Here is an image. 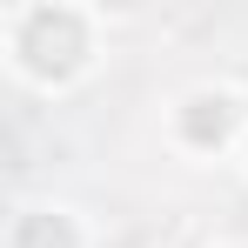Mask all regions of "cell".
<instances>
[{"mask_svg":"<svg viewBox=\"0 0 248 248\" xmlns=\"http://www.w3.org/2000/svg\"><path fill=\"white\" fill-rule=\"evenodd\" d=\"M0 61L14 81L67 94L101 67V14L74 0H20L0 14Z\"/></svg>","mask_w":248,"mask_h":248,"instance_id":"1","label":"cell"},{"mask_svg":"<svg viewBox=\"0 0 248 248\" xmlns=\"http://www.w3.org/2000/svg\"><path fill=\"white\" fill-rule=\"evenodd\" d=\"M168 148L174 155H188V161H208V155H221V148H242L248 141V101L235 87H188L174 108H168Z\"/></svg>","mask_w":248,"mask_h":248,"instance_id":"2","label":"cell"},{"mask_svg":"<svg viewBox=\"0 0 248 248\" xmlns=\"http://www.w3.org/2000/svg\"><path fill=\"white\" fill-rule=\"evenodd\" d=\"M0 248H94V235L67 202H20L7 215V242Z\"/></svg>","mask_w":248,"mask_h":248,"instance_id":"3","label":"cell"},{"mask_svg":"<svg viewBox=\"0 0 248 248\" xmlns=\"http://www.w3.org/2000/svg\"><path fill=\"white\" fill-rule=\"evenodd\" d=\"M221 248H248V242H221Z\"/></svg>","mask_w":248,"mask_h":248,"instance_id":"4","label":"cell"},{"mask_svg":"<svg viewBox=\"0 0 248 248\" xmlns=\"http://www.w3.org/2000/svg\"><path fill=\"white\" fill-rule=\"evenodd\" d=\"M242 161H248V141H242Z\"/></svg>","mask_w":248,"mask_h":248,"instance_id":"5","label":"cell"}]
</instances>
